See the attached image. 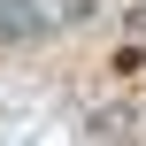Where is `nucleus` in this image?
<instances>
[]
</instances>
